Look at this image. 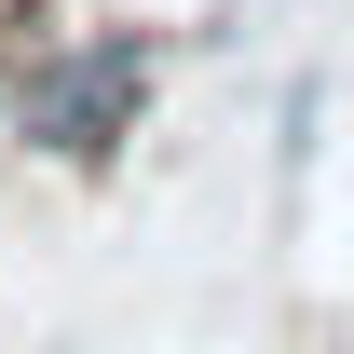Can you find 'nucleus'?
Returning a JSON list of instances; mask_svg holds the SVG:
<instances>
[{"instance_id": "nucleus-1", "label": "nucleus", "mask_w": 354, "mask_h": 354, "mask_svg": "<svg viewBox=\"0 0 354 354\" xmlns=\"http://www.w3.org/2000/svg\"><path fill=\"white\" fill-rule=\"evenodd\" d=\"M164 82V41L150 28H82V41H41L28 82H14V136L55 150V164H123L136 109Z\"/></svg>"}, {"instance_id": "nucleus-2", "label": "nucleus", "mask_w": 354, "mask_h": 354, "mask_svg": "<svg viewBox=\"0 0 354 354\" xmlns=\"http://www.w3.org/2000/svg\"><path fill=\"white\" fill-rule=\"evenodd\" d=\"M0 123H14V55H0Z\"/></svg>"}, {"instance_id": "nucleus-3", "label": "nucleus", "mask_w": 354, "mask_h": 354, "mask_svg": "<svg viewBox=\"0 0 354 354\" xmlns=\"http://www.w3.org/2000/svg\"><path fill=\"white\" fill-rule=\"evenodd\" d=\"M327 354H341V341H327Z\"/></svg>"}]
</instances>
